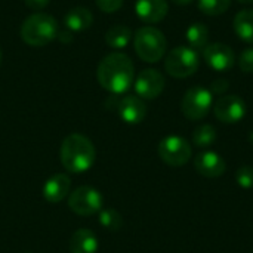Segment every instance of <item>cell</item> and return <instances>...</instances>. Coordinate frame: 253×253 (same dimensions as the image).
<instances>
[{"instance_id": "obj_2", "label": "cell", "mask_w": 253, "mask_h": 253, "mask_svg": "<svg viewBox=\"0 0 253 253\" xmlns=\"http://www.w3.org/2000/svg\"><path fill=\"white\" fill-rule=\"evenodd\" d=\"M62 166L71 173H83L89 170L96 159V150L92 141L82 133L68 135L59 148Z\"/></svg>"}, {"instance_id": "obj_12", "label": "cell", "mask_w": 253, "mask_h": 253, "mask_svg": "<svg viewBox=\"0 0 253 253\" xmlns=\"http://www.w3.org/2000/svg\"><path fill=\"white\" fill-rule=\"evenodd\" d=\"M196 170L205 178H219L227 170V163L221 154L215 151H203L194 159Z\"/></svg>"}, {"instance_id": "obj_26", "label": "cell", "mask_w": 253, "mask_h": 253, "mask_svg": "<svg viewBox=\"0 0 253 253\" xmlns=\"http://www.w3.org/2000/svg\"><path fill=\"white\" fill-rule=\"evenodd\" d=\"M123 1L125 0H95V3L99 7V10H102L105 13L117 12L123 6Z\"/></svg>"}, {"instance_id": "obj_28", "label": "cell", "mask_w": 253, "mask_h": 253, "mask_svg": "<svg viewBox=\"0 0 253 253\" xmlns=\"http://www.w3.org/2000/svg\"><path fill=\"white\" fill-rule=\"evenodd\" d=\"M49 1L50 0H24L27 7H30L31 10H42L49 4Z\"/></svg>"}, {"instance_id": "obj_21", "label": "cell", "mask_w": 253, "mask_h": 253, "mask_svg": "<svg viewBox=\"0 0 253 253\" xmlns=\"http://www.w3.org/2000/svg\"><path fill=\"white\" fill-rule=\"evenodd\" d=\"M216 141V129L212 125H200L193 132V144L197 148H208Z\"/></svg>"}, {"instance_id": "obj_3", "label": "cell", "mask_w": 253, "mask_h": 253, "mask_svg": "<svg viewBox=\"0 0 253 253\" xmlns=\"http://www.w3.org/2000/svg\"><path fill=\"white\" fill-rule=\"evenodd\" d=\"M19 34L28 46L42 47L58 37V22L49 13L36 12L22 22Z\"/></svg>"}, {"instance_id": "obj_11", "label": "cell", "mask_w": 253, "mask_h": 253, "mask_svg": "<svg viewBox=\"0 0 253 253\" xmlns=\"http://www.w3.org/2000/svg\"><path fill=\"white\" fill-rule=\"evenodd\" d=\"M205 62L215 71H228L236 62V55L225 43H211L203 49Z\"/></svg>"}, {"instance_id": "obj_20", "label": "cell", "mask_w": 253, "mask_h": 253, "mask_svg": "<svg viewBox=\"0 0 253 253\" xmlns=\"http://www.w3.org/2000/svg\"><path fill=\"white\" fill-rule=\"evenodd\" d=\"M187 42L191 49L200 50L209 44V28L203 22H193L187 28Z\"/></svg>"}, {"instance_id": "obj_17", "label": "cell", "mask_w": 253, "mask_h": 253, "mask_svg": "<svg viewBox=\"0 0 253 253\" xmlns=\"http://www.w3.org/2000/svg\"><path fill=\"white\" fill-rule=\"evenodd\" d=\"M92 22H93L92 12L83 6H77V7L70 9L64 18V24H65L67 30L71 33L83 31V30L89 28L92 25Z\"/></svg>"}, {"instance_id": "obj_7", "label": "cell", "mask_w": 253, "mask_h": 253, "mask_svg": "<svg viewBox=\"0 0 253 253\" xmlns=\"http://www.w3.org/2000/svg\"><path fill=\"white\" fill-rule=\"evenodd\" d=\"M213 104V95L209 89L203 86H194L188 89L181 101V111L182 114L193 122L203 120Z\"/></svg>"}, {"instance_id": "obj_16", "label": "cell", "mask_w": 253, "mask_h": 253, "mask_svg": "<svg viewBox=\"0 0 253 253\" xmlns=\"http://www.w3.org/2000/svg\"><path fill=\"white\" fill-rule=\"evenodd\" d=\"M98 237L87 228H80L70 239V253H96Z\"/></svg>"}, {"instance_id": "obj_13", "label": "cell", "mask_w": 253, "mask_h": 253, "mask_svg": "<svg viewBox=\"0 0 253 253\" xmlns=\"http://www.w3.org/2000/svg\"><path fill=\"white\" fill-rule=\"evenodd\" d=\"M117 113L125 123L138 125L147 116V105L139 96L129 95L117 102Z\"/></svg>"}, {"instance_id": "obj_24", "label": "cell", "mask_w": 253, "mask_h": 253, "mask_svg": "<svg viewBox=\"0 0 253 253\" xmlns=\"http://www.w3.org/2000/svg\"><path fill=\"white\" fill-rule=\"evenodd\" d=\"M236 181L239 187L245 190L253 188V168L252 166H242L236 172Z\"/></svg>"}, {"instance_id": "obj_27", "label": "cell", "mask_w": 253, "mask_h": 253, "mask_svg": "<svg viewBox=\"0 0 253 253\" xmlns=\"http://www.w3.org/2000/svg\"><path fill=\"white\" fill-rule=\"evenodd\" d=\"M228 87H230V84L225 79H218V80H213V83L211 86V92H212V95L213 93L222 95L228 90Z\"/></svg>"}, {"instance_id": "obj_19", "label": "cell", "mask_w": 253, "mask_h": 253, "mask_svg": "<svg viewBox=\"0 0 253 253\" xmlns=\"http://www.w3.org/2000/svg\"><path fill=\"white\" fill-rule=\"evenodd\" d=\"M132 30L127 25H113L107 30L105 33V43L111 47V49H125L129 42L132 40Z\"/></svg>"}, {"instance_id": "obj_23", "label": "cell", "mask_w": 253, "mask_h": 253, "mask_svg": "<svg viewBox=\"0 0 253 253\" xmlns=\"http://www.w3.org/2000/svg\"><path fill=\"white\" fill-rule=\"evenodd\" d=\"M99 224L108 231H119L123 227L122 215L114 209H102L99 212Z\"/></svg>"}, {"instance_id": "obj_22", "label": "cell", "mask_w": 253, "mask_h": 253, "mask_svg": "<svg viewBox=\"0 0 253 253\" xmlns=\"http://www.w3.org/2000/svg\"><path fill=\"white\" fill-rule=\"evenodd\" d=\"M197 6H199V10L203 15L218 16V15L225 13L230 9L231 0H199Z\"/></svg>"}, {"instance_id": "obj_1", "label": "cell", "mask_w": 253, "mask_h": 253, "mask_svg": "<svg viewBox=\"0 0 253 253\" xmlns=\"http://www.w3.org/2000/svg\"><path fill=\"white\" fill-rule=\"evenodd\" d=\"M96 77L99 84L114 95L126 93L133 84L135 70L132 59L120 52L108 53L98 65Z\"/></svg>"}, {"instance_id": "obj_4", "label": "cell", "mask_w": 253, "mask_h": 253, "mask_svg": "<svg viewBox=\"0 0 253 253\" xmlns=\"http://www.w3.org/2000/svg\"><path fill=\"white\" fill-rule=\"evenodd\" d=\"M133 47L136 55L148 64L159 62L168 49V40L165 34L151 25L141 27L133 37Z\"/></svg>"}, {"instance_id": "obj_5", "label": "cell", "mask_w": 253, "mask_h": 253, "mask_svg": "<svg viewBox=\"0 0 253 253\" xmlns=\"http://www.w3.org/2000/svg\"><path fill=\"white\" fill-rule=\"evenodd\" d=\"M200 65V58L197 50L190 46L173 47L165 59V70L169 76L175 79H187L193 76Z\"/></svg>"}, {"instance_id": "obj_25", "label": "cell", "mask_w": 253, "mask_h": 253, "mask_svg": "<svg viewBox=\"0 0 253 253\" xmlns=\"http://www.w3.org/2000/svg\"><path fill=\"white\" fill-rule=\"evenodd\" d=\"M239 67L243 73H253V47H248L240 53Z\"/></svg>"}, {"instance_id": "obj_18", "label": "cell", "mask_w": 253, "mask_h": 253, "mask_svg": "<svg viewBox=\"0 0 253 253\" xmlns=\"http://www.w3.org/2000/svg\"><path fill=\"white\" fill-rule=\"evenodd\" d=\"M237 37L249 44H253V9H243L234 16L233 22Z\"/></svg>"}, {"instance_id": "obj_10", "label": "cell", "mask_w": 253, "mask_h": 253, "mask_svg": "<svg viewBox=\"0 0 253 253\" xmlns=\"http://www.w3.org/2000/svg\"><path fill=\"white\" fill-rule=\"evenodd\" d=\"M135 92L141 99H156L165 89V77L156 68L142 70L135 80Z\"/></svg>"}, {"instance_id": "obj_6", "label": "cell", "mask_w": 253, "mask_h": 253, "mask_svg": "<svg viewBox=\"0 0 253 253\" xmlns=\"http://www.w3.org/2000/svg\"><path fill=\"white\" fill-rule=\"evenodd\" d=\"M157 153L163 163L172 168H181L191 160L193 147L185 138L178 135H169L160 141Z\"/></svg>"}, {"instance_id": "obj_14", "label": "cell", "mask_w": 253, "mask_h": 253, "mask_svg": "<svg viewBox=\"0 0 253 253\" xmlns=\"http://www.w3.org/2000/svg\"><path fill=\"white\" fill-rule=\"evenodd\" d=\"M169 12V4L166 0H136L135 13L147 24H157L166 18Z\"/></svg>"}, {"instance_id": "obj_9", "label": "cell", "mask_w": 253, "mask_h": 253, "mask_svg": "<svg viewBox=\"0 0 253 253\" xmlns=\"http://www.w3.org/2000/svg\"><path fill=\"white\" fill-rule=\"evenodd\" d=\"M213 114L221 123H239L246 116V102L239 95H224L215 102Z\"/></svg>"}, {"instance_id": "obj_30", "label": "cell", "mask_w": 253, "mask_h": 253, "mask_svg": "<svg viewBox=\"0 0 253 253\" xmlns=\"http://www.w3.org/2000/svg\"><path fill=\"white\" fill-rule=\"evenodd\" d=\"M239 3H243V4H251L253 3V0H237Z\"/></svg>"}, {"instance_id": "obj_29", "label": "cell", "mask_w": 253, "mask_h": 253, "mask_svg": "<svg viewBox=\"0 0 253 253\" xmlns=\"http://www.w3.org/2000/svg\"><path fill=\"white\" fill-rule=\"evenodd\" d=\"M194 0H172V3L178 4V6H187V4H191Z\"/></svg>"}, {"instance_id": "obj_15", "label": "cell", "mask_w": 253, "mask_h": 253, "mask_svg": "<svg viewBox=\"0 0 253 253\" xmlns=\"http://www.w3.org/2000/svg\"><path fill=\"white\" fill-rule=\"evenodd\" d=\"M70 188H71L70 178L64 173H56L44 182L42 194L46 202L58 203L70 194Z\"/></svg>"}, {"instance_id": "obj_31", "label": "cell", "mask_w": 253, "mask_h": 253, "mask_svg": "<svg viewBox=\"0 0 253 253\" xmlns=\"http://www.w3.org/2000/svg\"><path fill=\"white\" fill-rule=\"evenodd\" d=\"M0 64H1V49H0Z\"/></svg>"}, {"instance_id": "obj_8", "label": "cell", "mask_w": 253, "mask_h": 253, "mask_svg": "<svg viewBox=\"0 0 253 253\" xmlns=\"http://www.w3.org/2000/svg\"><path fill=\"white\" fill-rule=\"evenodd\" d=\"M68 208L80 216H92L104 209L101 193L92 187H79L68 197Z\"/></svg>"}]
</instances>
